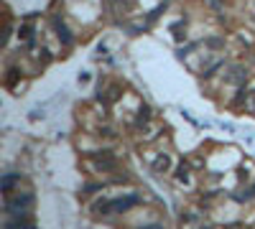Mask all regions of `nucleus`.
Listing matches in <instances>:
<instances>
[{
    "label": "nucleus",
    "instance_id": "obj_2",
    "mask_svg": "<svg viewBox=\"0 0 255 229\" xmlns=\"http://www.w3.org/2000/svg\"><path fill=\"white\" fill-rule=\"evenodd\" d=\"M136 204H138V196L130 193V196H125V199H115L113 201V211H128L130 206H136Z\"/></svg>",
    "mask_w": 255,
    "mask_h": 229
},
{
    "label": "nucleus",
    "instance_id": "obj_3",
    "mask_svg": "<svg viewBox=\"0 0 255 229\" xmlns=\"http://www.w3.org/2000/svg\"><path fill=\"white\" fill-rule=\"evenodd\" d=\"M153 171H156V173H166V171H171V158L169 155H158L156 160H153Z\"/></svg>",
    "mask_w": 255,
    "mask_h": 229
},
{
    "label": "nucleus",
    "instance_id": "obj_6",
    "mask_svg": "<svg viewBox=\"0 0 255 229\" xmlns=\"http://www.w3.org/2000/svg\"><path fill=\"white\" fill-rule=\"evenodd\" d=\"M207 46L217 51V49H222V41H219V38H209V41H207Z\"/></svg>",
    "mask_w": 255,
    "mask_h": 229
},
{
    "label": "nucleus",
    "instance_id": "obj_5",
    "mask_svg": "<svg viewBox=\"0 0 255 229\" xmlns=\"http://www.w3.org/2000/svg\"><path fill=\"white\" fill-rule=\"evenodd\" d=\"M245 105H248L250 112H255V89H250L248 95H245Z\"/></svg>",
    "mask_w": 255,
    "mask_h": 229
},
{
    "label": "nucleus",
    "instance_id": "obj_4",
    "mask_svg": "<svg viewBox=\"0 0 255 229\" xmlns=\"http://www.w3.org/2000/svg\"><path fill=\"white\" fill-rule=\"evenodd\" d=\"M54 26H57V33H59V36H64V41H72L69 31H66V26H64L61 20H54Z\"/></svg>",
    "mask_w": 255,
    "mask_h": 229
},
{
    "label": "nucleus",
    "instance_id": "obj_1",
    "mask_svg": "<svg viewBox=\"0 0 255 229\" xmlns=\"http://www.w3.org/2000/svg\"><path fill=\"white\" fill-rule=\"evenodd\" d=\"M245 69H242V66H237V64H232L230 69H227V82L230 84H242V82H245Z\"/></svg>",
    "mask_w": 255,
    "mask_h": 229
}]
</instances>
